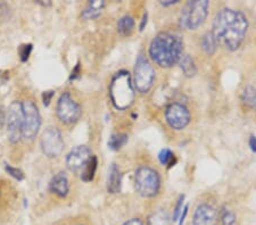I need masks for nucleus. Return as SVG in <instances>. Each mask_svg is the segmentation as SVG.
Listing matches in <instances>:
<instances>
[{
    "label": "nucleus",
    "instance_id": "24",
    "mask_svg": "<svg viewBox=\"0 0 256 225\" xmlns=\"http://www.w3.org/2000/svg\"><path fill=\"white\" fill-rule=\"evenodd\" d=\"M158 159L162 165L172 166L176 163L174 154L172 153L170 149H162L158 154Z\"/></svg>",
    "mask_w": 256,
    "mask_h": 225
},
{
    "label": "nucleus",
    "instance_id": "6",
    "mask_svg": "<svg viewBox=\"0 0 256 225\" xmlns=\"http://www.w3.org/2000/svg\"><path fill=\"white\" fill-rule=\"evenodd\" d=\"M134 84L140 93H147L155 81V69L146 57L140 55L134 65Z\"/></svg>",
    "mask_w": 256,
    "mask_h": 225
},
{
    "label": "nucleus",
    "instance_id": "36",
    "mask_svg": "<svg viewBox=\"0 0 256 225\" xmlns=\"http://www.w3.org/2000/svg\"><path fill=\"white\" fill-rule=\"evenodd\" d=\"M2 123H4V115H2V109H0V128L2 126Z\"/></svg>",
    "mask_w": 256,
    "mask_h": 225
},
{
    "label": "nucleus",
    "instance_id": "5",
    "mask_svg": "<svg viewBox=\"0 0 256 225\" xmlns=\"http://www.w3.org/2000/svg\"><path fill=\"white\" fill-rule=\"evenodd\" d=\"M134 187L138 194L142 197H155L160 189L158 173L150 166H140L134 173Z\"/></svg>",
    "mask_w": 256,
    "mask_h": 225
},
{
    "label": "nucleus",
    "instance_id": "35",
    "mask_svg": "<svg viewBox=\"0 0 256 225\" xmlns=\"http://www.w3.org/2000/svg\"><path fill=\"white\" fill-rule=\"evenodd\" d=\"M144 24H147V14H144V18H142V26H140V30H144Z\"/></svg>",
    "mask_w": 256,
    "mask_h": 225
},
{
    "label": "nucleus",
    "instance_id": "34",
    "mask_svg": "<svg viewBox=\"0 0 256 225\" xmlns=\"http://www.w3.org/2000/svg\"><path fill=\"white\" fill-rule=\"evenodd\" d=\"M178 2L179 1H176V0H168V1H162L160 3H162L163 6H172V5H176Z\"/></svg>",
    "mask_w": 256,
    "mask_h": 225
},
{
    "label": "nucleus",
    "instance_id": "30",
    "mask_svg": "<svg viewBox=\"0 0 256 225\" xmlns=\"http://www.w3.org/2000/svg\"><path fill=\"white\" fill-rule=\"evenodd\" d=\"M187 213H188V206H184L182 210V213H181V215L179 218V225H184V219H186V216H187Z\"/></svg>",
    "mask_w": 256,
    "mask_h": 225
},
{
    "label": "nucleus",
    "instance_id": "11",
    "mask_svg": "<svg viewBox=\"0 0 256 225\" xmlns=\"http://www.w3.org/2000/svg\"><path fill=\"white\" fill-rule=\"evenodd\" d=\"M165 118L173 130H182L190 123V112L180 102H173L165 110Z\"/></svg>",
    "mask_w": 256,
    "mask_h": 225
},
{
    "label": "nucleus",
    "instance_id": "7",
    "mask_svg": "<svg viewBox=\"0 0 256 225\" xmlns=\"http://www.w3.org/2000/svg\"><path fill=\"white\" fill-rule=\"evenodd\" d=\"M23 109V132L22 137L26 140L32 141L39 132L41 118L36 106L32 101L26 100L22 104Z\"/></svg>",
    "mask_w": 256,
    "mask_h": 225
},
{
    "label": "nucleus",
    "instance_id": "4",
    "mask_svg": "<svg viewBox=\"0 0 256 225\" xmlns=\"http://www.w3.org/2000/svg\"><path fill=\"white\" fill-rule=\"evenodd\" d=\"M208 0H192L184 5L180 13L179 25L184 30H197L203 25L208 15Z\"/></svg>",
    "mask_w": 256,
    "mask_h": 225
},
{
    "label": "nucleus",
    "instance_id": "8",
    "mask_svg": "<svg viewBox=\"0 0 256 225\" xmlns=\"http://www.w3.org/2000/svg\"><path fill=\"white\" fill-rule=\"evenodd\" d=\"M23 132V109L22 104L13 101L8 107L7 113V134L10 141L18 142Z\"/></svg>",
    "mask_w": 256,
    "mask_h": 225
},
{
    "label": "nucleus",
    "instance_id": "12",
    "mask_svg": "<svg viewBox=\"0 0 256 225\" xmlns=\"http://www.w3.org/2000/svg\"><path fill=\"white\" fill-rule=\"evenodd\" d=\"M92 150L86 146H78L73 148L66 157V165L74 173L81 174L86 163L92 158Z\"/></svg>",
    "mask_w": 256,
    "mask_h": 225
},
{
    "label": "nucleus",
    "instance_id": "2",
    "mask_svg": "<svg viewBox=\"0 0 256 225\" xmlns=\"http://www.w3.org/2000/svg\"><path fill=\"white\" fill-rule=\"evenodd\" d=\"M184 51V42L180 35L172 32H160L150 46L152 60L160 67L168 68L179 63Z\"/></svg>",
    "mask_w": 256,
    "mask_h": 225
},
{
    "label": "nucleus",
    "instance_id": "17",
    "mask_svg": "<svg viewBox=\"0 0 256 225\" xmlns=\"http://www.w3.org/2000/svg\"><path fill=\"white\" fill-rule=\"evenodd\" d=\"M242 101L248 108L256 110V88L247 85L242 93Z\"/></svg>",
    "mask_w": 256,
    "mask_h": 225
},
{
    "label": "nucleus",
    "instance_id": "26",
    "mask_svg": "<svg viewBox=\"0 0 256 225\" xmlns=\"http://www.w3.org/2000/svg\"><path fill=\"white\" fill-rule=\"evenodd\" d=\"M184 196H180L179 200H178V203L176 205V208H174V212H173V218H172L173 222H176V221H179L181 213H182V210H184Z\"/></svg>",
    "mask_w": 256,
    "mask_h": 225
},
{
    "label": "nucleus",
    "instance_id": "18",
    "mask_svg": "<svg viewBox=\"0 0 256 225\" xmlns=\"http://www.w3.org/2000/svg\"><path fill=\"white\" fill-rule=\"evenodd\" d=\"M148 225H171V219L168 212L158 210L148 218Z\"/></svg>",
    "mask_w": 256,
    "mask_h": 225
},
{
    "label": "nucleus",
    "instance_id": "27",
    "mask_svg": "<svg viewBox=\"0 0 256 225\" xmlns=\"http://www.w3.org/2000/svg\"><path fill=\"white\" fill-rule=\"evenodd\" d=\"M31 51H32V44H23V46H20L18 49L20 60L22 61L28 60V56H30V54H31Z\"/></svg>",
    "mask_w": 256,
    "mask_h": 225
},
{
    "label": "nucleus",
    "instance_id": "33",
    "mask_svg": "<svg viewBox=\"0 0 256 225\" xmlns=\"http://www.w3.org/2000/svg\"><path fill=\"white\" fill-rule=\"evenodd\" d=\"M79 72H80V66H79V64H78V66L76 67V69H74V71L72 72L71 80H74V79H76V77L78 75H79V74H78V73H79Z\"/></svg>",
    "mask_w": 256,
    "mask_h": 225
},
{
    "label": "nucleus",
    "instance_id": "14",
    "mask_svg": "<svg viewBox=\"0 0 256 225\" xmlns=\"http://www.w3.org/2000/svg\"><path fill=\"white\" fill-rule=\"evenodd\" d=\"M50 190L56 194L60 197H66L68 194L70 187H68V180L66 177L64 172H60L55 177L52 179L50 181Z\"/></svg>",
    "mask_w": 256,
    "mask_h": 225
},
{
    "label": "nucleus",
    "instance_id": "23",
    "mask_svg": "<svg viewBox=\"0 0 256 225\" xmlns=\"http://www.w3.org/2000/svg\"><path fill=\"white\" fill-rule=\"evenodd\" d=\"M126 141H128L126 134H113V136L110 138L108 146L110 149L118 150L120 148H122V147L126 145Z\"/></svg>",
    "mask_w": 256,
    "mask_h": 225
},
{
    "label": "nucleus",
    "instance_id": "32",
    "mask_svg": "<svg viewBox=\"0 0 256 225\" xmlns=\"http://www.w3.org/2000/svg\"><path fill=\"white\" fill-rule=\"evenodd\" d=\"M250 149L254 151V153H256V138L254 136H252L250 138Z\"/></svg>",
    "mask_w": 256,
    "mask_h": 225
},
{
    "label": "nucleus",
    "instance_id": "16",
    "mask_svg": "<svg viewBox=\"0 0 256 225\" xmlns=\"http://www.w3.org/2000/svg\"><path fill=\"white\" fill-rule=\"evenodd\" d=\"M105 7V1L102 0H92L89 2L88 7L86 8L82 13V17L86 19H94L102 14V9Z\"/></svg>",
    "mask_w": 256,
    "mask_h": 225
},
{
    "label": "nucleus",
    "instance_id": "21",
    "mask_svg": "<svg viewBox=\"0 0 256 225\" xmlns=\"http://www.w3.org/2000/svg\"><path fill=\"white\" fill-rule=\"evenodd\" d=\"M97 157L96 156H92V158L89 159V162L86 163V165L84 166V171L81 172V179L84 180V182H90L92 181L94 178V173H96L97 170Z\"/></svg>",
    "mask_w": 256,
    "mask_h": 225
},
{
    "label": "nucleus",
    "instance_id": "19",
    "mask_svg": "<svg viewBox=\"0 0 256 225\" xmlns=\"http://www.w3.org/2000/svg\"><path fill=\"white\" fill-rule=\"evenodd\" d=\"M180 67L182 69L184 74L188 77H192L197 74V68L196 65L194 63L192 58L189 55H182L180 60H179Z\"/></svg>",
    "mask_w": 256,
    "mask_h": 225
},
{
    "label": "nucleus",
    "instance_id": "10",
    "mask_svg": "<svg viewBox=\"0 0 256 225\" xmlns=\"http://www.w3.org/2000/svg\"><path fill=\"white\" fill-rule=\"evenodd\" d=\"M41 148L48 157L60 156L64 149V140L60 131L54 126L46 129L41 137Z\"/></svg>",
    "mask_w": 256,
    "mask_h": 225
},
{
    "label": "nucleus",
    "instance_id": "13",
    "mask_svg": "<svg viewBox=\"0 0 256 225\" xmlns=\"http://www.w3.org/2000/svg\"><path fill=\"white\" fill-rule=\"evenodd\" d=\"M218 211L210 204H200L194 214L192 225H216Z\"/></svg>",
    "mask_w": 256,
    "mask_h": 225
},
{
    "label": "nucleus",
    "instance_id": "15",
    "mask_svg": "<svg viewBox=\"0 0 256 225\" xmlns=\"http://www.w3.org/2000/svg\"><path fill=\"white\" fill-rule=\"evenodd\" d=\"M121 173H120L118 167L113 164L110 166L108 179H107V190L110 194H118L121 191Z\"/></svg>",
    "mask_w": 256,
    "mask_h": 225
},
{
    "label": "nucleus",
    "instance_id": "31",
    "mask_svg": "<svg viewBox=\"0 0 256 225\" xmlns=\"http://www.w3.org/2000/svg\"><path fill=\"white\" fill-rule=\"evenodd\" d=\"M123 225H144V223L142 221L139 219H132L130 221H128V222H126Z\"/></svg>",
    "mask_w": 256,
    "mask_h": 225
},
{
    "label": "nucleus",
    "instance_id": "1",
    "mask_svg": "<svg viewBox=\"0 0 256 225\" xmlns=\"http://www.w3.org/2000/svg\"><path fill=\"white\" fill-rule=\"evenodd\" d=\"M248 18L240 10L224 8L216 14L213 22L212 34L218 46L234 51L242 46L248 31Z\"/></svg>",
    "mask_w": 256,
    "mask_h": 225
},
{
    "label": "nucleus",
    "instance_id": "9",
    "mask_svg": "<svg viewBox=\"0 0 256 225\" xmlns=\"http://www.w3.org/2000/svg\"><path fill=\"white\" fill-rule=\"evenodd\" d=\"M82 110L68 92H64L57 102V116L65 124H73L81 117Z\"/></svg>",
    "mask_w": 256,
    "mask_h": 225
},
{
    "label": "nucleus",
    "instance_id": "28",
    "mask_svg": "<svg viewBox=\"0 0 256 225\" xmlns=\"http://www.w3.org/2000/svg\"><path fill=\"white\" fill-rule=\"evenodd\" d=\"M6 171L12 175V177H14L15 179L20 180H20H23V178H24L23 172L20 171V170H18V169H14V167L6 165Z\"/></svg>",
    "mask_w": 256,
    "mask_h": 225
},
{
    "label": "nucleus",
    "instance_id": "22",
    "mask_svg": "<svg viewBox=\"0 0 256 225\" xmlns=\"http://www.w3.org/2000/svg\"><path fill=\"white\" fill-rule=\"evenodd\" d=\"M118 32L122 35H130L134 28V19L129 15L123 16L122 18L118 19Z\"/></svg>",
    "mask_w": 256,
    "mask_h": 225
},
{
    "label": "nucleus",
    "instance_id": "3",
    "mask_svg": "<svg viewBox=\"0 0 256 225\" xmlns=\"http://www.w3.org/2000/svg\"><path fill=\"white\" fill-rule=\"evenodd\" d=\"M110 96L114 107L118 110H124L134 104V89L129 72L120 71L114 75L110 82Z\"/></svg>",
    "mask_w": 256,
    "mask_h": 225
},
{
    "label": "nucleus",
    "instance_id": "25",
    "mask_svg": "<svg viewBox=\"0 0 256 225\" xmlns=\"http://www.w3.org/2000/svg\"><path fill=\"white\" fill-rule=\"evenodd\" d=\"M220 220L221 225H236V215L226 208H222Z\"/></svg>",
    "mask_w": 256,
    "mask_h": 225
},
{
    "label": "nucleus",
    "instance_id": "20",
    "mask_svg": "<svg viewBox=\"0 0 256 225\" xmlns=\"http://www.w3.org/2000/svg\"><path fill=\"white\" fill-rule=\"evenodd\" d=\"M200 46L202 49L205 51V54H208L210 56H212L214 52L216 51L218 49V43L214 36L212 34V32H208L203 35V38L200 40Z\"/></svg>",
    "mask_w": 256,
    "mask_h": 225
},
{
    "label": "nucleus",
    "instance_id": "29",
    "mask_svg": "<svg viewBox=\"0 0 256 225\" xmlns=\"http://www.w3.org/2000/svg\"><path fill=\"white\" fill-rule=\"evenodd\" d=\"M54 96V91H47L44 93V106H48L50 104V100Z\"/></svg>",
    "mask_w": 256,
    "mask_h": 225
}]
</instances>
